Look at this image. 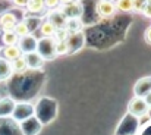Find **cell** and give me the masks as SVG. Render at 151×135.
<instances>
[{
    "label": "cell",
    "mask_w": 151,
    "mask_h": 135,
    "mask_svg": "<svg viewBox=\"0 0 151 135\" xmlns=\"http://www.w3.org/2000/svg\"><path fill=\"white\" fill-rule=\"evenodd\" d=\"M82 28H84V24L79 18H70L66 22V30L69 32H82Z\"/></svg>",
    "instance_id": "7c38bea8"
},
{
    "label": "cell",
    "mask_w": 151,
    "mask_h": 135,
    "mask_svg": "<svg viewBox=\"0 0 151 135\" xmlns=\"http://www.w3.org/2000/svg\"><path fill=\"white\" fill-rule=\"evenodd\" d=\"M144 40L147 44H151V27H148L145 31H144Z\"/></svg>",
    "instance_id": "603a6c76"
},
{
    "label": "cell",
    "mask_w": 151,
    "mask_h": 135,
    "mask_svg": "<svg viewBox=\"0 0 151 135\" xmlns=\"http://www.w3.org/2000/svg\"><path fill=\"white\" fill-rule=\"evenodd\" d=\"M144 100H145V103L148 104V107L151 109V92L148 94V95H147V97H144Z\"/></svg>",
    "instance_id": "484cf974"
},
{
    "label": "cell",
    "mask_w": 151,
    "mask_h": 135,
    "mask_svg": "<svg viewBox=\"0 0 151 135\" xmlns=\"http://www.w3.org/2000/svg\"><path fill=\"white\" fill-rule=\"evenodd\" d=\"M49 22H51L54 25L56 30H62V28H66V16L62 13V10H53L50 15H49Z\"/></svg>",
    "instance_id": "9c48e42d"
},
{
    "label": "cell",
    "mask_w": 151,
    "mask_h": 135,
    "mask_svg": "<svg viewBox=\"0 0 151 135\" xmlns=\"http://www.w3.org/2000/svg\"><path fill=\"white\" fill-rule=\"evenodd\" d=\"M114 4L122 12H134V0H117Z\"/></svg>",
    "instance_id": "d6986e66"
},
{
    "label": "cell",
    "mask_w": 151,
    "mask_h": 135,
    "mask_svg": "<svg viewBox=\"0 0 151 135\" xmlns=\"http://www.w3.org/2000/svg\"><path fill=\"white\" fill-rule=\"evenodd\" d=\"M10 66H12V72H13V74H24V72L28 69L25 56H21L19 59L13 60V62L10 63Z\"/></svg>",
    "instance_id": "4fadbf2b"
},
{
    "label": "cell",
    "mask_w": 151,
    "mask_h": 135,
    "mask_svg": "<svg viewBox=\"0 0 151 135\" xmlns=\"http://www.w3.org/2000/svg\"><path fill=\"white\" fill-rule=\"evenodd\" d=\"M13 32L19 37V38H22V37H25V35H28V34H31V30H29V25H28V22L27 21H18V24L15 25V28H13Z\"/></svg>",
    "instance_id": "9a60e30c"
},
{
    "label": "cell",
    "mask_w": 151,
    "mask_h": 135,
    "mask_svg": "<svg viewBox=\"0 0 151 135\" xmlns=\"http://www.w3.org/2000/svg\"><path fill=\"white\" fill-rule=\"evenodd\" d=\"M27 9H28L29 13H41V12L46 9L44 0H28Z\"/></svg>",
    "instance_id": "2e32d148"
},
{
    "label": "cell",
    "mask_w": 151,
    "mask_h": 135,
    "mask_svg": "<svg viewBox=\"0 0 151 135\" xmlns=\"http://www.w3.org/2000/svg\"><path fill=\"white\" fill-rule=\"evenodd\" d=\"M40 34L43 35V38H53L54 34H56V28L51 22L46 21L40 25Z\"/></svg>",
    "instance_id": "5bb4252c"
},
{
    "label": "cell",
    "mask_w": 151,
    "mask_h": 135,
    "mask_svg": "<svg viewBox=\"0 0 151 135\" xmlns=\"http://www.w3.org/2000/svg\"><path fill=\"white\" fill-rule=\"evenodd\" d=\"M116 4L114 1L111 0H100L96 6V12L97 15L100 16L101 19H107V18H111L114 13H116Z\"/></svg>",
    "instance_id": "277c9868"
},
{
    "label": "cell",
    "mask_w": 151,
    "mask_h": 135,
    "mask_svg": "<svg viewBox=\"0 0 151 135\" xmlns=\"http://www.w3.org/2000/svg\"><path fill=\"white\" fill-rule=\"evenodd\" d=\"M134 92L135 97H147L151 92V77H144L141 79L137 81V84L134 85Z\"/></svg>",
    "instance_id": "5b68a950"
},
{
    "label": "cell",
    "mask_w": 151,
    "mask_h": 135,
    "mask_svg": "<svg viewBox=\"0 0 151 135\" xmlns=\"http://www.w3.org/2000/svg\"><path fill=\"white\" fill-rule=\"evenodd\" d=\"M18 24V18L15 13L12 12H4L1 16H0V28L3 32H7V31H13L15 25Z\"/></svg>",
    "instance_id": "8992f818"
},
{
    "label": "cell",
    "mask_w": 151,
    "mask_h": 135,
    "mask_svg": "<svg viewBox=\"0 0 151 135\" xmlns=\"http://www.w3.org/2000/svg\"><path fill=\"white\" fill-rule=\"evenodd\" d=\"M62 13L66 16V19H70V18H79V16L82 15V6H79L78 3L65 4V7L62 9Z\"/></svg>",
    "instance_id": "30bf717a"
},
{
    "label": "cell",
    "mask_w": 151,
    "mask_h": 135,
    "mask_svg": "<svg viewBox=\"0 0 151 135\" xmlns=\"http://www.w3.org/2000/svg\"><path fill=\"white\" fill-rule=\"evenodd\" d=\"M82 41H84L82 32H69V37H68V40H66V43L69 45L70 51H73L76 47H81Z\"/></svg>",
    "instance_id": "8fae6325"
},
{
    "label": "cell",
    "mask_w": 151,
    "mask_h": 135,
    "mask_svg": "<svg viewBox=\"0 0 151 135\" xmlns=\"http://www.w3.org/2000/svg\"><path fill=\"white\" fill-rule=\"evenodd\" d=\"M60 3H63V4H70V3H75V0H60Z\"/></svg>",
    "instance_id": "4316f807"
},
{
    "label": "cell",
    "mask_w": 151,
    "mask_h": 135,
    "mask_svg": "<svg viewBox=\"0 0 151 135\" xmlns=\"http://www.w3.org/2000/svg\"><path fill=\"white\" fill-rule=\"evenodd\" d=\"M59 4H60V0H44V6L47 9H56L59 7Z\"/></svg>",
    "instance_id": "7402d4cb"
},
{
    "label": "cell",
    "mask_w": 151,
    "mask_h": 135,
    "mask_svg": "<svg viewBox=\"0 0 151 135\" xmlns=\"http://www.w3.org/2000/svg\"><path fill=\"white\" fill-rule=\"evenodd\" d=\"M145 4H147L145 0H134V12H142Z\"/></svg>",
    "instance_id": "44dd1931"
},
{
    "label": "cell",
    "mask_w": 151,
    "mask_h": 135,
    "mask_svg": "<svg viewBox=\"0 0 151 135\" xmlns=\"http://www.w3.org/2000/svg\"><path fill=\"white\" fill-rule=\"evenodd\" d=\"M25 60H27V66L28 69H41L44 66V59L35 51V53H29V54H24Z\"/></svg>",
    "instance_id": "52a82bcc"
},
{
    "label": "cell",
    "mask_w": 151,
    "mask_h": 135,
    "mask_svg": "<svg viewBox=\"0 0 151 135\" xmlns=\"http://www.w3.org/2000/svg\"><path fill=\"white\" fill-rule=\"evenodd\" d=\"M148 110H150V107L142 97H134L128 104V112L132 116H137V118L145 116L148 113Z\"/></svg>",
    "instance_id": "7a4b0ae2"
},
{
    "label": "cell",
    "mask_w": 151,
    "mask_h": 135,
    "mask_svg": "<svg viewBox=\"0 0 151 135\" xmlns=\"http://www.w3.org/2000/svg\"><path fill=\"white\" fill-rule=\"evenodd\" d=\"M12 74H13V72H12L10 62H7V60H4L3 57H0V81L7 79Z\"/></svg>",
    "instance_id": "e0dca14e"
},
{
    "label": "cell",
    "mask_w": 151,
    "mask_h": 135,
    "mask_svg": "<svg viewBox=\"0 0 151 135\" xmlns=\"http://www.w3.org/2000/svg\"><path fill=\"white\" fill-rule=\"evenodd\" d=\"M1 56H3L4 60H7V62L12 63L13 60L19 59V57L24 56V54H22V51L19 50L18 45H4V48H3V51H1Z\"/></svg>",
    "instance_id": "ba28073f"
},
{
    "label": "cell",
    "mask_w": 151,
    "mask_h": 135,
    "mask_svg": "<svg viewBox=\"0 0 151 135\" xmlns=\"http://www.w3.org/2000/svg\"><path fill=\"white\" fill-rule=\"evenodd\" d=\"M12 1H13L16 6H19V7H24V6L27 7V3H28V0H12Z\"/></svg>",
    "instance_id": "d4e9b609"
},
{
    "label": "cell",
    "mask_w": 151,
    "mask_h": 135,
    "mask_svg": "<svg viewBox=\"0 0 151 135\" xmlns=\"http://www.w3.org/2000/svg\"><path fill=\"white\" fill-rule=\"evenodd\" d=\"M18 47L22 51V54H29V53H35L37 47H38V40L34 34H28L22 38H19L18 41Z\"/></svg>",
    "instance_id": "3957f363"
},
{
    "label": "cell",
    "mask_w": 151,
    "mask_h": 135,
    "mask_svg": "<svg viewBox=\"0 0 151 135\" xmlns=\"http://www.w3.org/2000/svg\"><path fill=\"white\" fill-rule=\"evenodd\" d=\"M145 1H147V3H151V0H145Z\"/></svg>",
    "instance_id": "83f0119b"
},
{
    "label": "cell",
    "mask_w": 151,
    "mask_h": 135,
    "mask_svg": "<svg viewBox=\"0 0 151 135\" xmlns=\"http://www.w3.org/2000/svg\"><path fill=\"white\" fill-rule=\"evenodd\" d=\"M19 41V37L13 31H7L1 34V43L4 45H16Z\"/></svg>",
    "instance_id": "ac0fdd59"
},
{
    "label": "cell",
    "mask_w": 151,
    "mask_h": 135,
    "mask_svg": "<svg viewBox=\"0 0 151 135\" xmlns=\"http://www.w3.org/2000/svg\"><path fill=\"white\" fill-rule=\"evenodd\" d=\"M56 40L54 38H41L38 41V47H37V53L44 59V60H51L56 57Z\"/></svg>",
    "instance_id": "6da1fadb"
},
{
    "label": "cell",
    "mask_w": 151,
    "mask_h": 135,
    "mask_svg": "<svg viewBox=\"0 0 151 135\" xmlns=\"http://www.w3.org/2000/svg\"><path fill=\"white\" fill-rule=\"evenodd\" d=\"M54 50H56V56H62V54L70 53V48H69V45H68L66 41H56Z\"/></svg>",
    "instance_id": "ffe728a7"
},
{
    "label": "cell",
    "mask_w": 151,
    "mask_h": 135,
    "mask_svg": "<svg viewBox=\"0 0 151 135\" xmlns=\"http://www.w3.org/2000/svg\"><path fill=\"white\" fill-rule=\"evenodd\" d=\"M144 16H147V18H151V3H147L145 4V7H144V10L141 12Z\"/></svg>",
    "instance_id": "cb8c5ba5"
}]
</instances>
